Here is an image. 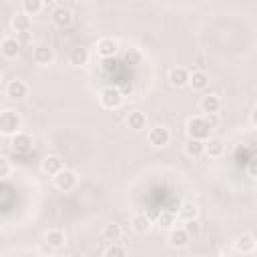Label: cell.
Here are the masks:
<instances>
[{
    "instance_id": "cell-30",
    "label": "cell",
    "mask_w": 257,
    "mask_h": 257,
    "mask_svg": "<svg viewBox=\"0 0 257 257\" xmlns=\"http://www.w3.org/2000/svg\"><path fill=\"white\" fill-rule=\"evenodd\" d=\"M124 60H126L128 64H139V62L143 60V52H141L137 46H131V48L124 52Z\"/></svg>"
},
{
    "instance_id": "cell-16",
    "label": "cell",
    "mask_w": 257,
    "mask_h": 257,
    "mask_svg": "<svg viewBox=\"0 0 257 257\" xmlns=\"http://www.w3.org/2000/svg\"><path fill=\"white\" fill-rule=\"evenodd\" d=\"M10 26H12V30H14L16 34H26V32L30 30V26H32V20H30V16H28L26 12L20 10V12L12 14Z\"/></svg>"
},
{
    "instance_id": "cell-9",
    "label": "cell",
    "mask_w": 257,
    "mask_h": 257,
    "mask_svg": "<svg viewBox=\"0 0 257 257\" xmlns=\"http://www.w3.org/2000/svg\"><path fill=\"white\" fill-rule=\"evenodd\" d=\"M32 62L36 66H50L54 62V50L46 44H38L32 48Z\"/></svg>"
},
{
    "instance_id": "cell-12",
    "label": "cell",
    "mask_w": 257,
    "mask_h": 257,
    "mask_svg": "<svg viewBox=\"0 0 257 257\" xmlns=\"http://www.w3.org/2000/svg\"><path fill=\"white\" fill-rule=\"evenodd\" d=\"M221 106H223V102H221L219 94H203L199 100V108L203 114H219Z\"/></svg>"
},
{
    "instance_id": "cell-14",
    "label": "cell",
    "mask_w": 257,
    "mask_h": 257,
    "mask_svg": "<svg viewBox=\"0 0 257 257\" xmlns=\"http://www.w3.org/2000/svg\"><path fill=\"white\" fill-rule=\"evenodd\" d=\"M255 237L251 235V233H241L235 241H233V247H235V251L237 253H241V255H251L253 251H255Z\"/></svg>"
},
{
    "instance_id": "cell-35",
    "label": "cell",
    "mask_w": 257,
    "mask_h": 257,
    "mask_svg": "<svg viewBox=\"0 0 257 257\" xmlns=\"http://www.w3.org/2000/svg\"><path fill=\"white\" fill-rule=\"evenodd\" d=\"M249 118H251V124L257 128V104L251 108V114H249Z\"/></svg>"
},
{
    "instance_id": "cell-28",
    "label": "cell",
    "mask_w": 257,
    "mask_h": 257,
    "mask_svg": "<svg viewBox=\"0 0 257 257\" xmlns=\"http://www.w3.org/2000/svg\"><path fill=\"white\" fill-rule=\"evenodd\" d=\"M42 8H44V2L42 0H22V4H20V10L26 12L28 16L38 14Z\"/></svg>"
},
{
    "instance_id": "cell-29",
    "label": "cell",
    "mask_w": 257,
    "mask_h": 257,
    "mask_svg": "<svg viewBox=\"0 0 257 257\" xmlns=\"http://www.w3.org/2000/svg\"><path fill=\"white\" fill-rule=\"evenodd\" d=\"M104 257H128V251L124 245L120 243H110L106 249H104Z\"/></svg>"
},
{
    "instance_id": "cell-17",
    "label": "cell",
    "mask_w": 257,
    "mask_h": 257,
    "mask_svg": "<svg viewBox=\"0 0 257 257\" xmlns=\"http://www.w3.org/2000/svg\"><path fill=\"white\" fill-rule=\"evenodd\" d=\"M131 227H133L135 233L147 235V233L151 231V227H153V221H151V217H149L147 213H135V215L131 217Z\"/></svg>"
},
{
    "instance_id": "cell-2",
    "label": "cell",
    "mask_w": 257,
    "mask_h": 257,
    "mask_svg": "<svg viewBox=\"0 0 257 257\" xmlns=\"http://www.w3.org/2000/svg\"><path fill=\"white\" fill-rule=\"evenodd\" d=\"M20 126H22V116L16 110H12V108L2 110V114H0V133L4 137H14L16 133H20Z\"/></svg>"
},
{
    "instance_id": "cell-32",
    "label": "cell",
    "mask_w": 257,
    "mask_h": 257,
    "mask_svg": "<svg viewBox=\"0 0 257 257\" xmlns=\"http://www.w3.org/2000/svg\"><path fill=\"white\" fill-rule=\"evenodd\" d=\"M12 173V165L6 157H0V179H6Z\"/></svg>"
},
{
    "instance_id": "cell-23",
    "label": "cell",
    "mask_w": 257,
    "mask_h": 257,
    "mask_svg": "<svg viewBox=\"0 0 257 257\" xmlns=\"http://www.w3.org/2000/svg\"><path fill=\"white\" fill-rule=\"evenodd\" d=\"M177 217H179L183 223H187V221H195V219H199V207H197L195 203H191V201H185V203L179 207Z\"/></svg>"
},
{
    "instance_id": "cell-1",
    "label": "cell",
    "mask_w": 257,
    "mask_h": 257,
    "mask_svg": "<svg viewBox=\"0 0 257 257\" xmlns=\"http://www.w3.org/2000/svg\"><path fill=\"white\" fill-rule=\"evenodd\" d=\"M185 131H187V137L189 139H197V141H209L211 139V126L209 122L205 120L203 114H197V116H191L185 124Z\"/></svg>"
},
{
    "instance_id": "cell-13",
    "label": "cell",
    "mask_w": 257,
    "mask_h": 257,
    "mask_svg": "<svg viewBox=\"0 0 257 257\" xmlns=\"http://www.w3.org/2000/svg\"><path fill=\"white\" fill-rule=\"evenodd\" d=\"M189 80H191V70L189 68H185V66H173L169 70V82L173 86H177V88L187 86Z\"/></svg>"
},
{
    "instance_id": "cell-31",
    "label": "cell",
    "mask_w": 257,
    "mask_h": 257,
    "mask_svg": "<svg viewBox=\"0 0 257 257\" xmlns=\"http://www.w3.org/2000/svg\"><path fill=\"white\" fill-rule=\"evenodd\" d=\"M185 231H187L191 237H197V235L201 233V225H199V219H195V221H187V223H185Z\"/></svg>"
},
{
    "instance_id": "cell-5",
    "label": "cell",
    "mask_w": 257,
    "mask_h": 257,
    "mask_svg": "<svg viewBox=\"0 0 257 257\" xmlns=\"http://www.w3.org/2000/svg\"><path fill=\"white\" fill-rule=\"evenodd\" d=\"M118 48H120V46H118V40L112 38V36H102V38H98L96 44H94V52H96V56H100V58H112V56H116Z\"/></svg>"
},
{
    "instance_id": "cell-6",
    "label": "cell",
    "mask_w": 257,
    "mask_h": 257,
    "mask_svg": "<svg viewBox=\"0 0 257 257\" xmlns=\"http://www.w3.org/2000/svg\"><path fill=\"white\" fill-rule=\"evenodd\" d=\"M54 179V187L58 189V191H64V193H68V191H72L76 185H78V175L74 173V171H70V169H62L56 177H52Z\"/></svg>"
},
{
    "instance_id": "cell-21",
    "label": "cell",
    "mask_w": 257,
    "mask_h": 257,
    "mask_svg": "<svg viewBox=\"0 0 257 257\" xmlns=\"http://www.w3.org/2000/svg\"><path fill=\"white\" fill-rule=\"evenodd\" d=\"M223 153H225V143L221 139L211 137L209 141H205V155L209 159H219V157H223Z\"/></svg>"
},
{
    "instance_id": "cell-15",
    "label": "cell",
    "mask_w": 257,
    "mask_h": 257,
    "mask_svg": "<svg viewBox=\"0 0 257 257\" xmlns=\"http://www.w3.org/2000/svg\"><path fill=\"white\" fill-rule=\"evenodd\" d=\"M10 147H12V151L14 153H28L30 149H32V137L28 135V133H16L14 137H10Z\"/></svg>"
},
{
    "instance_id": "cell-33",
    "label": "cell",
    "mask_w": 257,
    "mask_h": 257,
    "mask_svg": "<svg viewBox=\"0 0 257 257\" xmlns=\"http://www.w3.org/2000/svg\"><path fill=\"white\" fill-rule=\"evenodd\" d=\"M203 116H205V120L209 122L211 128H217V126L221 124V116H219V114H203Z\"/></svg>"
},
{
    "instance_id": "cell-7",
    "label": "cell",
    "mask_w": 257,
    "mask_h": 257,
    "mask_svg": "<svg viewBox=\"0 0 257 257\" xmlns=\"http://www.w3.org/2000/svg\"><path fill=\"white\" fill-rule=\"evenodd\" d=\"M4 92H6V96L10 100H24L28 96V84L24 80H20V78H12V80L6 82Z\"/></svg>"
},
{
    "instance_id": "cell-26",
    "label": "cell",
    "mask_w": 257,
    "mask_h": 257,
    "mask_svg": "<svg viewBox=\"0 0 257 257\" xmlns=\"http://www.w3.org/2000/svg\"><path fill=\"white\" fill-rule=\"evenodd\" d=\"M185 153L193 159L203 157L205 155V141H197V139H187L185 143Z\"/></svg>"
},
{
    "instance_id": "cell-18",
    "label": "cell",
    "mask_w": 257,
    "mask_h": 257,
    "mask_svg": "<svg viewBox=\"0 0 257 257\" xmlns=\"http://www.w3.org/2000/svg\"><path fill=\"white\" fill-rule=\"evenodd\" d=\"M44 243L50 247V249H62L66 245V235L62 229L54 227V229H48L44 233Z\"/></svg>"
},
{
    "instance_id": "cell-3",
    "label": "cell",
    "mask_w": 257,
    "mask_h": 257,
    "mask_svg": "<svg viewBox=\"0 0 257 257\" xmlns=\"http://www.w3.org/2000/svg\"><path fill=\"white\" fill-rule=\"evenodd\" d=\"M98 102H100V106L106 108V110H116V108L122 106L124 96H122V92H120L116 86H104V88H100V92H98Z\"/></svg>"
},
{
    "instance_id": "cell-11",
    "label": "cell",
    "mask_w": 257,
    "mask_h": 257,
    "mask_svg": "<svg viewBox=\"0 0 257 257\" xmlns=\"http://www.w3.org/2000/svg\"><path fill=\"white\" fill-rule=\"evenodd\" d=\"M20 48H22V42L18 38H14V36H4L0 40V54L4 58H8V60L16 58L20 54Z\"/></svg>"
},
{
    "instance_id": "cell-25",
    "label": "cell",
    "mask_w": 257,
    "mask_h": 257,
    "mask_svg": "<svg viewBox=\"0 0 257 257\" xmlns=\"http://www.w3.org/2000/svg\"><path fill=\"white\" fill-rule=\"evenodd\" d=\"M189 86L193 90H205L209 86V74L205 70H193L191 72V80H189Z\"/></svg>"
},
{
    "instance_id": "cell-22",
    "label": "cell",
    "mask_w": 257,
    "mask_h": 257,
    "mask_svg": "<svg viewBox=\"0 0 257 257\" xmlns=\"http://www.w3.org/2000/svg\"><path fill=\"white\" fill-rule=\"evenodd\" d=\"M126 126L131 131H145L147 128V114L141 110H131L126 114Z\"/></svg>"
},
{
    "instance_id": "cell-20",
    "label": "cell",
    "mask_w": 257,
    "mask_h": 257,
    "mask_svg": "<svg viewBox=\"0 0 257 257\" xmlns=\"http://www.w3.org/2000/svg\"><path fill=\"white\" fill-rule=\"evenodd\" d=\"M88 58H90V52H88V48H84V46H74L70 52H68V62L72 64V66H84V64H88Z\"/></svg>"
},
{
    "instance_id": "cell-8",
    "label": "cell",
    "mask_w": 257,
    "mask_h": 257,
    "mask_svg": "<svg viewBox=\"0 0 257 257\" xmlns=\"http://www.w3.org/2000/svg\"><path fill=\"white\" fill-rule=\"evenodd\" d=\"M147 141H149V145H153V147H167V145L171 143V131H169L167 126H163V124H157V126L149 128Z\"/></svg>"
},
{
    "instance_id": "cell-10",
    "label": "cell",
    "mask_w": 257,
    "mask_h": 257,
    "mask_svg": "<svg viewBox=\"0 0 257 257\" xmlns=\"http://www.w3.org/2000/svg\"><path fill=\"white\" fill-rule=\"evenodd\" d=\"M189 241H191V235L185 231V227H173L167 235V243L173 249H183L189 245Z\"/></svg>"
},
{
    "instance_id": "cell-4",
    "label": "cell",
    "mask_w": 257,
    "mask_h": 257,
    "mask_svg": "<svg viewBox=\"0 0 257 257\" xmlns=\"http://www.w3.org/2000/svg\"><path fill=\"white\" fill-rule=\"evenodd\" d=\"M50 22L56 26V28H70L72 22H74V12L64 6V4H58L52 8L50 12Z\"/></svg>"
},
{
    "instance_id": "cell-19",
    "label": "cell",
    "mask_w": 257,
    "mask_h": 257,
    "mask_svg": "<svg viewBox=\"0 0 257 257\" xmlns=\"http://www.w3.org/2000/svg\"><path fill=\"white\" fill-rule=\"evenodd\" d=\"M42 171L46 173V175H50V177H56L62 169H64V163H62V159L58 157V155H48V157H44L42 159Z\"/></svg>"
},
{
    "instance_id": "cell-36",
    "label": "cell",
    "mask_w": 257,
    "mask_h": 257,
    "mask_svg": "<svg viewBox=\"0 0 257 257\" xmlns=\"http://www.w3.org/2000/svg\"><path fill=\"white\" fill-rule=\"evenodd\" d=\"M48 257H62L60 253H52V255H48Z\"/></svg>"
},
{
    "instance_id": "cell-27",
    "label": "cell",
    "mask_w": 257,
    "mask_h": 257,
    "mask_svg": "<svg viewBox=\"0 0 257 257\" xmlns=\"http://www.w3.org/2000/svg\"><path fill=\"white\" fill-rule=\"evenodd\" d=\"M175 221H177V215H175L173 211H169V209L161 211L159 217H157V225H159L161 229H169V231L175 227Z\"/></svg>"
},
{
    "instance_id": "cell-34",
    "label": "cell",
    "mask_w": 257,
    "mask_h": 257,
    "mask_svg": "<svg viewBox=\"0 0 257 257\" xmlns=\"http://www.w3.org/2000/svg\"><path fill=\"white\" fill-rule=\"evenodd\" d=\"M247 173H249L251 177H255V179H257V155L249 159V163H247Z\"/></svg>"
},
{
    "instance_id": "cell-24",
    "label": "cell",
    "mask_w": 257,
    "mask_h": 257,
    "mask_svg": "<svg viewBox=\"0 0 257 257\" xmlns=\"http://www.w3.org/2000/svg\"><path fill=\"white\" fill-rule=\"evenodd\" d=\"M100 235H102V239L108 241V243H118L120 237H122V229H120L118 223L110 221V223H106V225L102 227V233H100Z\"/></svg>"
}]
</instances>
